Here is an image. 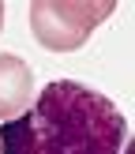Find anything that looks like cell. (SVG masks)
<instances>
[{
    "instance_id": "obj_2",
    "label": "cell",
    "mask_w": 135,
    "mask_h": 154,
    "mask_svg": "<svg viewBox=\"0 0 135 154\" xmlns=\"http://www.w3.org/2000/svg\"><path fill=\"white\" fill-rule=\"evenodd\" d=\"M116 11V0H34L30 4V26L41 49L71 53L82 49L98 23Z\"/></svg>"
},
{
    "instance_id": "obj_4",
    "label": "cell",
    "mask_w": 135,
    "mask_h": 154,
    "mask_svg": "<svg viewBox=\"0 0 135 154\" xmlns=\"http://www.w3.org/2000/svg\"><path fill=\"white\" fill-rule=\"evenodd\" d=\"M124 154H135V147H131V143H124Z\"/></svg>"
},
{
    "instance_id": "obj_3",
    "label": "cell",
    "mask_w": 135,
    "mask_h": 154,
    "mask_svg": "<svg viewBox=\"0 0 135 154\" xmlns=\"http://www.w3.org/2000/svg\"><path fill=\"white\" fill-rule=\"evenodd\" d=\"M34 98V72L22 57L0 53V120H15Z\"/></svg>"
},
{
    "instance_id": "obj_5",
    "label": "cell",
    "mask_w": 135,
    "mask_h": 154,
    "mask_svg": "<svg viewBox=\"0 0 135 154\" xmlns=\"http://www.w3.org/2000/svg\"><path fill=\"white\" fill-rule=\"evenodd\" d=\"M0 26H4V4H0Z\"/></svg>"
},
{
    "instance_id": "obj_1",
    "label": "cell",
    "mask_w": 135,
    "mask_h": 154,
    "mask_svg": "<svg viewBox=\"0 0 135 154\" xmlns=\"http://www.w3.org/2000/svg\"><path fill=\"white\" fill-rule=\"evenodd\" d=\"M128 120L105 94L56 79L0 128V154H120Z\"/></svg>"
}]
</instances>
